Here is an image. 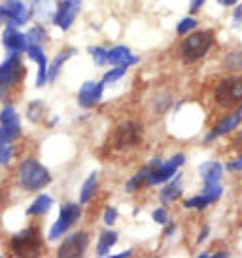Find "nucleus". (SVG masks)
<instances>
[{
  "mask_svg": "<svg viewBox=\"0 0 242 258\" xmlns=\"http://www.w3.org/2000/svg\"><path fill=\"white\" fill-rule=\"evenodd\" d=\"M212 46H214V32L193 31L189 36H186L182 40L180 48H178V53H180V59L184 63H197L199 59H202L208 53Z\"/></svg>",
  "mask_w": 242,
  "mask_h": 258,
  "instance_id": "f03ea898",
  "label": "nucleus"
},
{
  "mask_svg": "<svg viewBox=\"0 0 242 258\" xmlns=\"http://www.w3.org/2000/svg\"><path fill=\"white\" fill-rule=\"evenodd\" d=\"M46 114H48V108H46V105L42 103L40 99H36V101H33L31 105L27 106V118L31 121H42L46 118Z\"/></svg>",
  "mask_w": 242,
  "mask_h": 258,
  "instance_id": "bb28decb",
  "label": "nucleus"
},
{
  "mask_svg": "<svg viewBox=\"0 0 242 258\" xmlns=\"http://www.w3.org/2000/svg\"><path fill=\"white\" fill-rule=\"evenodd\" d=\"M227 64H229V69H233V71H242V51L231 53V55L227 57Z\"/></svg>",
  "mask_w": 242,
  "mask_h": 258,
  "instance_id": "72a5a7b5",
  "label": "nucleus"
},
{
  "mask_svg": "<svg viewBox=\"0 0 242 258\" xmlns=\"http://www.w3.org/2000/svg\"><path fill=\"white\" fill-rule=\"evenodd\" d=\"M152 218H154V222L165 226L167 222H169V215H167V209H165V207H157V209L152 213Z\"/></svg>",
  "mask_w": 242,
  "mask_h": 258,
  "instance_id": "473e14b6",
  "label": "nucleus"
},
{
  "mask_svg": "<svg viewBox=\"0 0 242 258\" xmlns=\"http://www.w3.org/2000/svg\"><path fill=\"white\" fill-rule=\"evenodd\" d=\"M117 243V232L110 230V226L100 234L97 243V254L98 256H108V252L112 250V247Z\"/></svg>",
  "mask_w": 242,
  "mask_h": 258,
  "instance_id": "5701e85b",
  "label": "nucleus"
},
{
  "mask_svg": "<svg viewBox=\"0 0 242 258\" xmlns=\"http://www.w3.org/2000/svg\"><path fill=\"white\" fill-rule=\"evenodd\" d=\"M57 12V6L53 0H33L31 6V17H34L38 23H46V21H53Z\"/></svg>",
  "mask_w": 242,
  "mask_h": 258,
  "instance_id": "f3484780",
  "label": "nucleus"
},
{
  "mask_svg": "<svg viewBox=\"0 0 242 258\" xmlns=\"http://www.w3.org/2000/svg\"><path fill=\"white\" fill-rule=\"evenodd\" d=\"M199 256H201V258H208V256H212V254H210V252H201Z\"/></svg>",
  "mask_w": 242,
  "mask_h": 258,
  "instance_id": "49530a36",
  "label": "nucleus"
},
{
  "mask_svg": "<svg viewBox=\"0 0 242 258\" xmlns=\"http://www.w3.org/2000/svg\"><path fill=\"white\" fill-rule=\"evenodd\" d=\"M89 247V235L85 232H78V234L66 235L63 243L59 245L57 256L61 258H80Z\"/></svg>",
  "mask_w": 242,
  "mask_h": 258,
  "instance_id": "1a4fd4ad",
  "label": "nucleus"
},
{
  "mask_svg": "<svg viewBox=\"0 0 242 258\" xmlns=\"http://www.w3.org/2000/svg\"><path fill=\"white\" fill-rule=\"evenodd\" d=\"M214 101L218 106L231 108L242 103V76H229L218 82L214 89Z\"/></svg>",
  "mask_w": 242,
  "mask_h": 258,
  "instance_id": "39448f33",
  "label": "nucleus"
},
{
  "mask_svg": "<svg viewBox=\"0 0 242 258\" xmlns=\"http://www.w3.org/2000/svg\"><path fill=\"white\" fill-rule=\"evenodd\" d=\"M127 69L129 67H123V64H117V67H113L112 71H108V73H104V76H102V84L104 86H110V84H113V82H117L119 78H123L125 74H127Z\"/></svg>",
  "mask_w": 242,
  "mask_h": 258,
  "instance_id": "c85d7f7f",
  "label": "nucleus"
},
{
  "mask_svg": "<svg viewBox=\"0 0 242 258\" xmlns=\"http://www.w3.org/2000/svg\"><path fill=\"white\" fill-rule=\"evenodd\" d=\"M148 175H150V167L146 165V167H142L138 173H135V175L129 178V182L125 184V192H127V194L138 192L142 186L148 184Z\"/></svg>",
  "mask_w": 242,
  "mask_h": 258,
  "instance_id": "b1692460",
  "label": "nucleus"
},
{
  "mask_svg": "<svg viewBox=\"0 0 242 258\" xmlns=\"http://www.w3.org/2000/svg\"><path fill=\"white\" fill-rule=\"evenodd\" d=\"M231 25H233V29H240L242 31V6H236V10L233 12Z\"/></svg>",
  "mask_w": 242,
  "mask_h": 258,
  "instance_id": "e433bc0d",
  "label": "nucleus"
},
{
  "mask_svg": "<svg viewBox=\"0 0 242 258\" xmlns=\"http://www.w3.org/2000/svg\"><path fill=\"white\" fill-rule=\"evenodd\" d=\"M180 180H182V175H180V173H176V175L169 180V184L161 190V194H159V200H161L163 205H170V203H174L176 200H180V198H182L184 190H182V186H180Z\"/></svg>",
  "mask_w": 242,
  "mask_h": 258,
  "instance_id": "6ab92c4d",
  "label": "nucleus"
},
{
  "mask_svg": "<svg viewBox=\"0 0 242 258\" xmlns=\"http://www.w3.org/2000/svg\"><path fill=\"white\" fill-rule=\"evenodd\" d=\"M14 158V148L12 146H0V163L2 165H8L10 161Z\"/></svg>",
  "mask_w": 242,
  "mask_h": 258,
  "instance_id": "f704fd0d",
  "label": "nucleus"
},
{
  "mask_svg": "<svg viewBox=\"0 0 242 258\" xmlns=\"http://www.w3.org/2000/svg\"><path fill=\"white\" fill-rule=\"evenodd\" d=\"M208 234H210V228H208V226H204V228H202V232L199 234V237H197V243H202V241H204V239L208 237Z\"/></svg>",
  "mask_w": 242,
  "mask_h": 258,
  "instance_id": "79ce46f5",
  "label": "nucleus"
},
{
  "mask_svg": "<svg viewBox=\"0 0 242 258\" xmlns=\"http://www.w3.org/2000/svg\"><path fill=\"white\" fill-rule=\"evenodd\" d=\"M27 55L38 64V74H36V88H44L48 84V55L44 51V46H36V44H29L27 48Z\"/></svg>",
  "mask_w": 242,
  "mask_h": 258,
  "instance_id": "4468645a",
  "label": "nucleus"
},
{
  "mask_svg": "<svg viewBox=\"0 0 242 258\" xmlns=\"http://www.w3.org/2000/svg\"><path fill=\"white\" fill-rule=\"evenodd\" d=\"M240 121H242V106H238L234 112H229L227 116H223V120L219 121L218 125H214V127L210 129V133L204 137V143H212V141H216V139L227 135L229 131H233V129L238 127Z\"/></svg>",
  "mask_w": 242,
  "mask_h": 258,
  "instance_id": "f8f14e48",
  "label": "nucleus"
},
{
  "mask_svg": "<svg viewBox=\"0 0 242 258\" xmlns=\"http://www.w3.org/2000/svg\"><path fill=\"white\" fill-rule=\"evenodd\" d=\"M4 6L8 8V14H10V23L12 27H23L27 21H29V17H31V12L27 10L23 0H4Z\"/></svg>",
  "mask_w": 242,
  "mask_h": 258,
  "instance_id": "dca6fc26",
  "label": "nucleus"
},
{
  "mask_svg": "<svg viewBox=\"0 0 242 258\" xmlns=\"http://www.w3.org/2000/svg\"><path fill=\"white\" fill-rule=\"evenodd\" d=\"M133 254V249H127V250H123V252H117V254H113L112 258H127Z\"/></svg>",
  "mask_w": 242,
  "mask_h": 258,
  "instance_id": "c03bdc74",
  "label": "nucleus"
},
{
  "mask_svg": "<svg viewBox=\"0 0 242 258\" xmlns=\"http://www.w3.org/2000/svg\"><path fill=\"white\" fill-rule=\"evenodd\" d=\"M0 127H4L14 139L21 137V121L14 105H6L0 110Z\"/></svg>",
  "mask_w": 242,
  "mask_h": 258,
  "instance_id": "2eb2a0df",
  "label": "nucleus"
},
{
  "mask_svg": "<svg viewBox=\"0 0 242 258\" xmlns=\"http://www.w3.org/2000/svg\"><path fill=\"white\" fill-rule=\"evenodd\" d=\"M102 91H104V84L102 82L87 80L81 84L80 91H78V105L81 108H93L100 103L102 99Z\"/></svg>",
  "mask_w": 242,
  "mask_h": 258,
  "instance_id": "9b49d317",
  "label": "nucleus"
},
{
  "mask_svg": "<svg viewBox=\"0 0 242 258\" xmlns=\"http://www.w3.org/2000/svg\"><path fill=\"white\" fill-rule=\"evenodd\" d=\"M204 0H189V14H197L202 8Z\"/></svg>",
  "mask_w": 242,
  "mask_h": 258,
  "instance_id": "a19ab883",
  "label": "nucleus"
},
{
  "mask_svg": "<svg viewBox=\"0 0 242 258\" xmlns=\"http://www.w3.org/2000/svg\"><path fill=\"white\" fill-rule=\"evenodd\" d=\"M2 46L8 53H23L29 48V38L27 34L17 31V27L6 25V29L2 32Z\"/></svg>",
  "mask_w": 242,
  "mask_h": 258,
  "instance_id": "ddd939ff",
  "label": "nucleus"
},
{
  "mask_svg": "<svg viewBox=\"0 0 242 258\" xmlns=\"http://www.w3.org/2000/svg\"><path fill=\"white\" fill-rule=\"evenodd\" d=\"M199 175L202 182H219L223 175V167L219 161H202L199 165Z\"/></svg>",
  "mask_w": 242,
  "mask_h": 258,
  "instance_id": "412c9836",
  "label": "nucleus"
},
{
  "mask_svg": "<svg viewBox=\"0 0 242 258\" xmlns=\"http://www.w3.org/2000/svg\"><path fill=\"white\" fill-rule=\"evenodd\" d=\"M186 163V156L184 154H174L169 160H159L155 158L148 163L150 167V175H148V186H157L163 182H169L170 178L178 173V169Z\"/></svg>",
  "mask_w": 242,
  "mask_h": 258,
  "instance_id": "7ed1b4c3",
  "label": "nucleus"
},
{
  "mask_svg": "<svg viewBox=\"0 0 242 258\" xmlns=\"http://www.w3.org/2000/svg\"><path fill=\"white\" fill-rule=\"evenodd\" d=\"M102 220H104L106 226L115 224V220H117V211L113 209L112 205H108V207L104 209V217H102Z\"/></svg>",
  "mask_w": 242,
  "mask_h": 258,
  "instance_id": "c9c22d12",
  "label": "nucleus"
},
{
  "mask_svg": "<svg viewBox=\"0 0 242 258\" xmlns=\"http://www.w3.org/2000/svg\"><path fill=\"white\" fill-rule=\"evenodd\" d=\"M80 217H81V203H65V205L61 207V211H59V217H57V220L53 222L51 230H49V234H48L49 241L61 239V237L80 220Z\"/></svg>",
  "mask_w": 242,
  "mask_h": 258,
  "instance_id": "0eeeda50",
  "label": "nucleus"
},
{
  "mask_svg": "<svg viewBox=\"0 0 242 258\" xmlns=\"http://www.w3.org/2000/svg\"><path fill=\"white\" fill-rule=\"evenodd\" d=\"M97 171H93L91 175L87 177V180L83 182L81 186V192H80V203L81 205H85V203L91 202V198H93V194L97 190Z\"/></svg>",
  "mask_w": 242,
  "mask_h": 258,
  "instance_id": "a878e982",
  "label": "nucleus"
},
{
  "mask_svg": "<svg viewBox=\"0 0 242 258\" xmlns=\"http://www.w3.org/2000/svg\"><path fill=\"white\" fill-rule=\"evenodd\" d=\"M16 139L10 135L8 131L4 127H0V146H6V145H10V143H14Z\"/></svg>",
  "mask_w": 242,
  "mask_h": 258,
  "instance_id": "4c0bfd02",
  "label": "nucleus"
},
{
  "mask_svg": "<svg viewBox=\"0 0 242 258\" xmlns=\"http://www.w3.org/2000/svg\"><path fill=\"white\" fill-rule=\"evenodd\" d=\"M138 63V57L131 53V49L127 46H113L112 49H108V64H123V67H133Z\"/></svg>",
  "mask_w": 242,
  "mask_h": 258,
  "instance_id": "a211bd4d",
  "label": "nucleus"
},
{
  "mask_svg": "<svg viewBox=\"0 0 242 258\" xmlns=\"http://www.w3.org/2000/svg\"><path fill=\"white\" fill-rule=\"evenodd\" d=\"M140 141H142V125L138 121L127 120L121 121L119 125L115 127L112 137V145L117 150H125V148L138 146Z\"/></svg>",
  "mask_w": 242,
  "mask_h": 258,
  "instance_id": "6e6552de",
  "label": "nucleus"
},
{
  "mask_svg": "<svg viewBox=\"0 0 242 258\" xmlns=\"http://www.w3.org/2000/svg\"><path fill=\"white\" fill-rule=\"evenodd\" d=\"M72 55H76V48L63 49V51H59V53H57L55 59H53V61H51V64L48 67V84H53V82L57 80V76H59V73L63 71L65 63Z\"/></svg>",
  "mask_w": 242,
  "mask_h": 258,
  "instance_id": "aec40b11",
  "label": "nucleus"
},
{
  "mask_svg": "<svg viewBox=\"0 0 242 258\" xmlns=\"http://www.w3.org/2000/svg\"><path fill=\"white\" fill-rule=\"evenodd\" d=\"M51 173L48 167H44L40 161L34 158H27L21 161L17 169V184L23 188L25 192H40L48 184H51Z\"/></svg>",
  "mask_w": 242,
  "mask_h": 258,
  "instance_id": "f257e3e1",
  "label": "nucleus"
},
{
  "mask_svg": "<svg viewBox=\"0 0 242 258\" xmlns=\"http://www.w3.org/2000/svg\"><path fill=\"white\" fill-rule=\"evenodd\" d=\"M238 0H218V4H221L223 8H233Z\"/></svg>",
  "mask_w": 242,
  "mask_h": 258,
  "instance_id": "37998d69",
  "label": "nucleus"
},
{
  "mask_svg": "<svg viewBox=\"0 0 242 258\" xmlns=\"http://www.w3.org/2000/svg\"><path fill=\"white\" fill-rule=\"evenodd\" d=\"M201 194L204 196V198H208L210 203H214L221 198V194H223V186H221V182H204Z\"/></svg>",
  "mask_w": 242,
  "mask_h": 258,
  "instance_id": "cd10ccee",
  "label": "nucleus"
},
{
  "mask_svg": "<svg viewBox=\"0 0 242 258\" xmlns=\"http://www.w3.org/2000/svg\"><path fill=\"white\" fill-rule=\"evenodd\" d=\"M80 6L78 2H72V0H61L59 4H57V12H55V17H53V21L51 23L59 27L61 31L65 32L68 31L72 23L76 21V17L80 14Z\"/></svg>",
  "mask_w": 242,
  "mask_h": 258,
  "instance_id": "9d476101",
  "label": "nucleus"
},
{
  "mask_svg": "<svg viewBox=\"0 0 242 258\" xmlns=\"http://www.w3.org/2000/svg\"><path fill=\"white\" fill-rule=\"evenodd\" d=\"M89 55L93 57V61L97 67H104L108 64V49L102 48V46H89Z\"/></svg>",
  "mask_w": 242,
  "mask_h": 258,
  "instance_id": "c756f323",
  "label": "nucleus"
},
{
  "mask_svg": "<svg viewBox=\"0 0 242 258\" xmlns=\"http://www.w3.org/2000/svg\"><path fill=\"white\" fill-rule=\"evenodd\" d=\"M10 250L16 256H36L42 250V235L38 228H25L21 232L12 235L10 239Z\"/></svg>",
  "mask_w": 242,
  "mask_h": 258,
  "instance_id": "20e7f679",
  "label": "nucleus"
},
{
  "mask_svg": "<svg viewBox=\"0 0 242 258\" xmlns=\"http://www.w3.org/2000/svg\"><path fill=\"white\" fill-rule=\"evenodd\" d=\"M212 256L214 258H225V256H229V252H227V250H219V252H214Z\"/></svg>",
  "mask_w": 242,
  "mask_h": 258,
  "instance_id": "a18cd8bd",
  "label": "nucleus"
},
{
  "mask_svg": "<svg viewBox=\"0 0 242 258\" xmlns=\"http://www.w3.org/2000/svg\"><path fill=\"white\" fill-rule=\"evenodd\" d=\"M21 53H8L6 61L0 64V99H6L10 89L16 86L23 76Z\"/></svg>",
  "mask_w": 242,
  "mask_h": 258,
  "instance_id": "423d86ee",
  "label": "nucleus"
},
{
  "mask_svg": "<svg viewBox=\"0 0 242 258\" xmlns=\"http://www.w3.org/2000/svg\"><path fill=\"white\" fill-rule=\"evenodd\" d=\"M208 205H210L208 198H204L202 194H197V196H193V198H189V200L184 202L186 209H195V211H204Z\"/></svg>",
  "mask_w": 242,
  "mask_h": 258,
  "instance_id": "7c9ffc66",
  "label": "nucleus"
},
{
  "mask_svg": "<svg viewBox=\"0 0 242 258\" xmlns=\"http://www.w3.org/2000/svg\"><path fill=\"white\" fill-rule=\"evenodd\" d=\"M8 23H10L8 8L4 6V2H0V25H8Z\"/></svg>",
  "mask_w": 242,
  "mask_h": 258,
  "instance_id": "58836bf2",
  "label": "nucleus"
},
{
  "mask_svg": "<svg viewBox=\"0 0 242 258\" xmlns=\"http://www.w3.org/2000/svg\"><path fill=\"white\" fill-rule=\"evenodd\" d=\"M27 38H29V44H36V46H46L49 40V34L46 31V27L42 23L33 25L29 32H27Z\"/></svg>",
  "mask_w": 242,
  "mask_h": 258,
  "instance_id": "393cba45",
  "label": "nucleus"
},
{
  "mask_svg": "<svg viewBox=\"0 0 242 258\" xmlns=\"http://www.w3.org/2000/svg\"><path fill=\"white\" fill-rule=\"evenodd\" d=\"M53 207V198L48 196V194H40L33 203L31 207L27 209V215L29 217H46L49 211Z\"/></svg>",
  "mask_w": 242,
  "mask_h": 258,
  "instance_id": "4be33fe9",
  "label": "nucleus"
},
{
  "mask_svg": "<svg viewBox=\"0 0 242 258\" xmlns=\"http://www.w3.org/2000/svg\"><path fill=\"white\" fill-rule=\"evenodd\" d=\"M197 25H199V21H197L195 17H184V19L178 23L176 32L178 34H187V32L195 31V29H197Z\"/></svg>",
  "mask_w": 242,
  "mask_h": 258,
  "instance_id": "2f4dec72",
  "label": "nucleus"
},
{
  "mask_svg": "<svg viewBox=\"0 0 242 258\" xmlns=\"http://www.w3.org/2000/svg\"><path fill=\"white\" fill-rule=\"evenodd\" d=\"M227 171H242V156L236 158L234 161H229L227 163Z\"/></svg>",
  "mask_w": 242,
  "mask_h": 258,
  "instance_id": "ea45409f",
  "label": "nucleus"
}]
</instances>
